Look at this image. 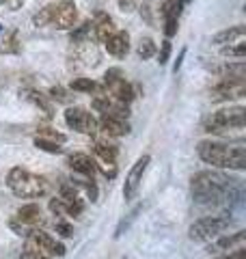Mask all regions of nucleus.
<instances>
[{
  "label": "nucleus",
  "mask_w": 246,
  "mask_h": 259,
  "mask_svg": "<svg viewBox=\"0 0 246 259\" xmlns=\"http://www.w3.org/2000/svg\"><path fill=\"white\" fill-rule=\"evenodd\" d=\"M164 20V35H167V39L175 37L177 35V28H179V18L177 15H167Z\"/></svg>",
  "instance_id": "33"
},
{
  "label": "nucleus",
  "mask_w": 246,
  "mask_h": 259,
  "mask_svg": "<svg viewBox=\"0 0 246 259\" xmlns=\"http://www.w3.org/2000/svg\"><path fill=\"white\" fill-rule=\"evenodd\" d=\"M155 52H158V48H155L153 44V39L151 37H143L141 41H138V48H136V54H138V59H151V56H155Z\"/></svg>",
  "instance_id": "29"
},
{
  "label": "nucleus",
  "mask_w": 246,
  "mask_h": 259,
  "mask_svg": "<svg viewBox=\"0 0 246 259\" xmlns=\"http://www.w3.org/2000/svg\"><path fill=\"white\" fill-rule=\"evenodd\" d=\"M244 95H246V78H220L218 82L210 89L212 102L240 100Z\"/></svg>",
  "instance_id": "8"
},
{
  "label": "nucleus",
  "mask_w": 246,
  "mask_h": 259,
  "mask_svg": "<svg viewBox=\"0 0 246 259\" xmlns=\"http://www.w3.org/2000/svg\"><path fill=\"white\" fill-rule=\"evenodd\" d=\"M26 240H28V244L39 248L41 253L48 257H63L65 255V246L56 238H52L50 233H46L44 229H32Z\"/></svg>",
  "instance_id": "10"
},
{
  "label": "nucleus",
  "mask_w": 246,
  "mask_h": 259,
  "mask_svg": "<svg viewBox=\"0 0 246 259\" xmlns=\"http://www.w3.org/2000/svg\"><path fill=\"white\" fill-rule=\"evenodd\" d=\"M20 52H22L20 32L18 30H9L3 39H0V54H20Z\"/></svg>",
  "instance_id": "24"
},
{
  "label": "nucleus",
  "mask_w": 246,
  "mask_h": 259,
  "mask_svg": "<svg viewBox=\"0 0 246 259\" xmlns=\"http://www.w3.org/2000/svg\"><path fill=\"white\" fill-rule=\"evenodd\" d=\"M97 171H102L104 177H108V180H114L117 177V164L114 162H102V164H97Z\"/></svg>",
  "instance_id": "38"
},
{
  "label": "nucleus",
  "mask_w": 246,
  "mask_h": 259,
  "mask_svg": "<svg viewBox=\"0 0 246 259\" xmlns=\"http://www.w3.org/2000/svg\"><path fill=\"white\" fill-rule=\"evenodd\" d=\"M177 3H179V5H182V7H186V5H190V3H192V0H177Z\"/></svg>",
  "instance_id": "44"
},
{
  "label": "nucleus",
  "mask_w": 246,
  "mask_h": 259,
  "mask_svg": "<svg viewBox=\"0 0 246 259\" xmlns=\"http://www.w3.org/2000/svg\"><path fill=\"white\" fill-rule=\"evenodd\" d=\"M13 221H18L20 225L28 227V229H39V227L46 223V216H44V212H41V207L37 203H26L15 212Z\"/></svg>",
  "instance_id": "14"
},
{
  "label": "nucleus",
  "mask_w": 246,
  "mask_h": 259,
  "mask_svg": "<svg viewBox=\"0 0 246 259\" xmlns=\"http://www.w3.org/2000/svg\"><path fill=\"white\" fill-rule=\"evenodd\" d=\"M184 56H186V48H182V50H179V56H177V61L173 63V74H177V71H179V69H182Z\"/></svg>",
  "instance_id": "43"
},
{
  "label": "nucleus",
  "mask_w": 246,
  "mask_h": 259,
  "mask_svg": "<svg viewBox=\"0 0 246 259\" xmlns=\"http://www.w3.org/2000/svg\"><path fill=\"white\" fill-rule=\"evenodd\" d=\"M37 139H44V141H52V143L63 145L65 141H67V136H65L63 132H59V130H54V127H39L37 130Z\"/></svg>",
  "instance_id": "30"
},
{
  "label": "nucleus",
  "mask_w": 246,
  "mask_h": 259,
  "mask_svg": "<svg viewBox=\"0 0 246 259\" xmlns=\"http://www.w3.org/2000/svg\"><path fill=\"white\" fill-rule=\"evenodd\" d=\"M93 35V28H91V20L82 22L80 26H73L71 32H69V39L71 44H78V41H87V39H91Z\"/></svg>",
  "instance_id": "26"
},
{
  "label": "nucleus",
  "mask_w": 246,
  "mask_h": 259,
  "mask_svg": "<svg viewBox=\"0 0 246 259\" xmlns=\"http://www.w3.org/2000/svg\"><path fill=\"white\" fill-rule=\"evenodd\" d=\"M20 259H52V257H48V255H44L39 248H35L32 244H26V248L20 253Z\"/></svg>",
  "instance_id": "37"
},
{
  "label": "nucleus",
  "mask_w": 246,
  "mask_h": 259,
  "mask_svg": "<svg viewBox=\"0 0 246 259\" xmlns=\"http://www.w3.org/2000/svg\"><path fill=\"white\" fill-rule=\"evenodd\" d=\"M71 59L76 61V65H80V67H97L102 54L91 39H87V41H78L71 46Z\"/></svg>",
  "instance_id": "12"
},
{
  "label": "nucleus",
  "mask_w": 246,
  "mask_h": 259,
  "mask_svg": "<svg viewBox=\"0 0 246 259\" xmlns=\"http://www.w3.org/2000/svg\"><path fill=\"white\" fill-rule=\"evenodd\" d=\"M246 125V108L244 106H229L220 108L203 121V132L208 134H223L229 130H244Z\"/></svg>",
  "instance_id": "4"
},
{
  "label": "nucleus",
  "mask_w": 246,
  "mask_h": 259,
  "mask_svg": "<svg viewBox=\"0 0 246 259\" xmlns=\"http://www.w3.org/2000/svg\"><path fill=\"white\" fill-rule=\"evenodd\" d=\"M63 117H65V123H67V127L73 130V132L89 134V136L97 134V119H95L93 112H89L87 108L69 106L67 110H65Z\"/></svg>",
  "instance_id": "7"
},
{
  "label": "nucleus",
  "mask_w": 246,
  "mask_h": 259,
  "mask_svg": "<svg viewBox=\"0 0 246 259\" xmlns=\"http://www.w3.org/2000/svg\"><path fill=\"white\" fill-rule=\"evenodd\" d=\"M52 15H54V3L46 5L44 9H39L35 15H32V24H35L37 28L48 26V24H52Z\"/></svg>",
  "instance_id": "28"
},
{
  "label": "nucleus",
  "mask_w": 246,
  "mask_h": 259,
  "mask_svg": "<svg viewBox=\"0 0 246 259\" xmlns=\"http://www.w3.org/2000/svg\"><path fill=\"white\" fill-rule=\"evenodd\" d=\"M54 231L59 233L61 238H73V227L65 221V218H56L54 221Z\"/></svg>",
  "instance_id": "34"
},
{
  "label": "nucleus",
  "mask_w": 246,
  "mask_h": 259,
  "mask_svg": "<svg viewBox=\"0 0 246 259\" xmlns=\"http://www.w3.org/2000/svg\"><path fill=\"white\" fill-rule=\"evenodd\" d=\"M244 244H246V231L240 229V231L231 233V236L216 238L214 244L208 246V253H223V250L225 253H231V250H235V248H242Z\"/></svg>",
  "instance_id": "15"
},
{
  "label": "nucleus",
  "mask_w": 246,
  "mask_h": 259,
  "mask_svg": "<svg viewBox=\"0 0 246 259\" xmlns=\"http://www.w3.org/2000/svg\"><path fill=\"white\" fill-rule=\"evenodd\" d=\"M50 212L54 216H59V218H65V212H63V205H61V199L59 197L50 199Z\"/></svg>",
  "instance_id": "39"
},
{
  "label": "nucleus",
  "mask_w": 246,
  "mask_h": 259,
  "mask_svg": "<svg viewBox=\"0 0 246 259\" xmlns=\"http://www.w3.org/2000/svg\"><path fill=\"white\" fill-rule=\"evenodd\" d=\"M138 214H141V205H136L134 209H132V212H130L126 218H123V221L117 225V229H114V238H121L123 236V233H126L128 229H130V225H132L134 221H136V218H138Z\"/></svg>",
  "instance_id": "31"
},
{
  "label": "nucleus",
  "mask_w": 246,
  "mask_h": 259,
  "mask_svg": "<svg viewBox=\"0 0 246 259\" xmlns=\"http://www.w3.org/2000/svg\"><path fill=\"white\" fill-rule=\"evenodd\" d=\"M20 95L24 97V100H28L30 104H35L37 108H41L46 112L48 117H52L54 115V108H52V100L48 95H44L41 91H37V89H22Z\"/></svg>",
  "instance_id": "21"
},
{
  "label": "nucleus",
  "mask_w": 246,
  "mask_h": 259,
  "mask_svg": "<svg viewBox=\"0 0 246 259\" xmlns=\"http://www.w3.org/2000/svg\"><path fill=\"white\" fill-rule=\"evenodd\" d=\"M52 24L59 30H71L78 24V7L71 0H59V3H54Z\"/></svg>",
  "instance_id": "11"
},
{
  "label": "nucleus",
  "mask_w": 246,
  "mask_h": 259,
  "mask_svg": "<svg viewBox=\"0 0 246 259\" xmlns=\"http://www.w3.org/2000/svg\"><path fill=\"white\" fill-rule=\"evenodd\" d=\"M35 147L46 151V153H52V156H59V153H63V145L59 143H52V141H44V139H37L35 136Z\"/></svg>",
  "instance_id": "32"
},
{
  "label": "nucleus",
  "mask_w": 246,
  "mask_h": 259,
  "mask_svg": "<svg viewBox=\"0 0 246 259\" xmlns=\"http://www.w3.org/2000/svg\"><path fill=\"white\" fill-rule=\"evenodd\" d=\"M67 166L80 177H95L97 173V164L89 153H71L67 156Z\"/></svg>",
  "instance_id": "16"
},
{
  "label": "nucleus",
  "mask_w": 246,
  "mask_h": 259,
  "mask_svg": "<svg viewBox=\"0 0 246 259\" xmlns=\"http://www.w3.org/2000/svg\"><path fill=\"white\" fill-rule=\"evenodd\" d=\"M220 54L225 56V59H235V61H242L246 56V39L244 41H235L231 46H225L223 50H220Z\"/></svg>",
  "instance_id": "27"
},
{
  "label": "nucleus",
  "mask_w": 246,
  "mask_h": 259,
  "mask_svg": "<svg viewBox=\"0 0 246 259\" xmlns=\"http://www.w3.org/2000/svg\"><path fill=\"white\" fill-rule=\"evenodd\" d=\"M7 186L20 199H41L48 192V180L37 173H30L22 166H13L7 173Z\"/></svg>",
  "instance_id": "3"
},
{
  "label": "nucleus",
  "mask_w": 246,
  "mask_h": 259,
  "mask_svg": "<svg viewBox=\"0 0 246 259\" xmlns=\"http://www.w3.org/2000/svg\"><path fill=\"white\" fill-rule=\"evenodd\" d=\"M69 91L73 93H89V95H100L104 93V87L95 82L93 78H73L69 82Z\"/></svg>",
  "instance_id": "22"
},
{
  "label": "nucleus",
  "mask_w": 246,
  "mask_h": 259,
  "mask_svg": "<svg viewBox=\"0 0 246 259\" xmlns=\"http://www.w3.org/2000/svg\"><path fill=\"white\" fill-rule=\"evenodd\" d=\"M171 52H173L171 39H164V41L160 44V50L155 52V54H158V63H160V65H167V63H169V59H171Z\"/></svg>",
  "instance_id": "36"
},
{
  "label": "nucleus",
  "mask_w": 246,
  "mask_h": 259,
  "mask_svg": "<svg viewBox=\"0 0 246 259\" xmlns=\"http://www.w3.org/2000/svg\"><path fill=\"white\" fill-rule=\"evenodd\" d=\"M0 5H5V0H0Z\"/></svg>",
  "instance_id": "45"
},
{
  "label": "nucleus",
  "mask_w": 246,
  "mask_h": 259,
  "mask_svg": "<svg viewBox=\"0 0 246 259\" xmlns=\"http://www.w3.org/2000/svg\"><path fill=\"white\" fill-rule=\"evenodd\" d=\"M106 52L114 59H123L130 52V32L128 30H114L112 35L104 41Z\"/></svg>",
  "instance_id": "17"
},
{
  "label": "nucleus",
  "mask_w": 246,
  "mask_h": 259,
  "mask_svg": "<svg viewBox=\"0 0 246 259\" xmlns=\"http://www.w3.org/2000/svg\"><path fill=\"white\" fill-rule=\"evenodd\" d=\"M244 39H246V26L244 24H237V26H229L225 30L216 32V35L212 37V44L225 48V46H231L235 41H244Z\"/></svg>",
  "instance_id": "20"
},
{
  "label": "nucleus",
  "mask_w": 246,
  "mask_h": 259,
  "mask_svg": "<svg viewBox=\"0 0 246 259\" xmlns=\"http://www.w3.org/2000/svg\"><path fill=\"white\" fill-rule=\"evenodd\" d=\"M149 164H151V156L149 153H143V156L132 164V168H130V173L126 177V184H123V199H126L128 203L136 199L138 190H141V184H143V177L147 173V166Z\"/></svg>",
  "instance_id": "9"
},
{
  "label": "nucleus",
  "mask_w": 246,
  "mask_h": 259,
  "mask_svg": "<svg viewBox=\"0 0 246 259\" xmlns=\"http://www.w3.org/2000/svg\"><path fill=\"white\" fill-rule=\"evenodd\" d=\"M71 186H73V188H82V190H85L87 197L91 199L93 203L97 201V197H100V188H97V184H95L93 177H80V175L71 177Z\"/></svg>",
  "instance_id": "25"
},
{
  "label": "nucleus",
  "mask_w": 246,
  "mask_h": 259,
  "mask_svg": "<svg viewBox=\"0 0 246 259\" xmlns=\"http://www.w3.org/2000/svg\"><path fill=\"white\" fill-rule=\"evenodd\" d=\"M196 153L205 164L214 168H229V171H244L246 168V149L242 145L201 141L196 145Z\"/></svg>",
  "instance_id": "2"
},
{
  "label": "nucleus",
  "mask_w": 246,
  "mask_h": 259,
  "mask_svg": "<svg viewBox=\"0 0 246 259\" xmlns=\"http://www.w3.org/2000/svg\"><path fill=\"white\" fill-rule=\"evenodd\" d=\"M93 153L102 162H117V158H119L117 145H112L108 141H95L93 143Z\"/></svg>",
  "instance_id": "23"
},
{
  "label": "nucleus",
  "mask_w": 246,
  "mask_h": 259,
  "mask_svg": "<svg viewBox=\"0 0 246 259\" xmlns=\"http://www.w3.org/2000/svg\"><path fill=\"white\" fill-rule=\"evenodd\" d=\"M190 197L199 205H229L242 197L240 180H233L220 171H199L190 180Z\"/></svg>",
  "instance_id": "1"
},
{
  "label": "nucleus",
  "mask_w": 246,
  "mask_h": 259,
  "mask_svg": "<svg viewBox=\"0 0 246 259\" xmlns=\"http://www.w3.org/2000/svg\"><path fill=\"white\" fill-rule=\"evenodd\" d=\"M216 259H246V248L244 246L242 248H235V250H231V253H227L223 257H216Z\"/></svg>",
  "instance_id": "40"
},
{
  "label": "nucleus",
  "mask_w": 246,
  "mask_h": 259,
  "mask_svg": "<svg viewBox=\"0 0 246 259\" xmlns=\"http://www.w3.org/2000/svg\"><path fill=\"white\" fill-rule=\"evenodd\" d=\"M48 97H50V100L61 102V104H69V102H71V95L65 91L63 87H52L50 91H48Z\"/></svg>",
  "instance_id": "35"
},
{
  "label": "nucleus",
  "mask_w": 246,
  "mask_h": 259,
  "mask_svg": "<svg viewBox=\"0 0 246 259\" xmlns=\"http://www.w3.org/2000/svg\"><path fill=\"white\" fill-rule=\"evenodd\" d=\"M91 28H93V37H95L100 44H104L106 39H108L114 30H117V26H114V20H112L106 11H97V13L93 15Z\"/></svg>",
  "instance_id": "18"
},
{
  "label": "nucleus",
  "mask_w": 246,
  "mask_h": 259,
  "mask_svg": "<svg viewBox=\"0 0 246 259\" xmlns=\"http://www.w3.org/2000/svg\"><path fill=\"white\" fill-rule=\"evenodd\" d=\"M233 227V218L229 216H203L199 221H194L188 229V238L192 242H199V244H205V242H212L220 236H225L227 229Z\"/></svg>",
  "instance_id": "5"
},
{
  "label": "nucleus",
  "mask_w": 246,
  "mask_h": 259,
  "mask_svg": "<svg viewBox=\"0 0 246 259\" xmlns=\"http://www.w3.org/2000/svg\"><path fill=\"white\" fill-rule=\"evenodd\" d=\"M5 5L9 7L11 11H18V9H22V7L26 5V0H5Z\"/></svg>",
  "instance_id": "42"
},
{
  "label": "nucleus",
  "mask_w": 246,
  "mask_h": 259,
  "mask_svg": "<svg viewBox=\"0 0 246 259\" xmlns=\"http://www.w3.org/2000/svg\"><path fill=\"white\" fill-rule=\"evenodd\" d=\"M97 132H104L106 136H126L130 132V123L126 119H112V117H100L97 119Z\"/></svg>",
  "instance_id": "19"
},
{
  "label": "nucleus",
  "mask_w": 246,
  "mask_h": 259,
  "mask_svg": "<svg viewBox=\"0 0 246 259\" xmlns=\"http://www.w3.org/2000/svg\"><path fill=\"white\" fill-rule=\"evenodd\" d=\"M119 7H121V11H134V7H136V0H119Z\"/></svg>",
  "instance_id": "41"
},
{
  "label": "nucleus",
  "mask_w": 246,
  "mask_h": 259,
  "mask_svg": "<svg viewBox=\"0 0 246 259\" xmlns=\"http://www.w3.org/2000/svg\"><path fill=\"white\" fill-rule=\"evenodd\" d=\"M59 199H61V205H63V212L65 216H73L78 218L82 212H85V201L78 197V190L73 188L71 184H63L61 190H59Z\"/></svg>",
  "instance_id": "13"
},
{
  "label": "nucleus",
  "mask_w": 246,
  "mask_h": 259,
  "mask_svg": "<svg viewBox=\"0 0 246 259\" xmlns=\"http://www.w3.org/2000/svg\"><path fill=\"white\" fill-rule=\"evenodd\" d=\"M102 87H104V93L108 95L110 100L119 102V104H126V106H130V104L134 102V97H136L134 87L126 80L121 67H110L108 71H106Z\"/></svg>",
  "instance_id": "6"
}]
</instances>
